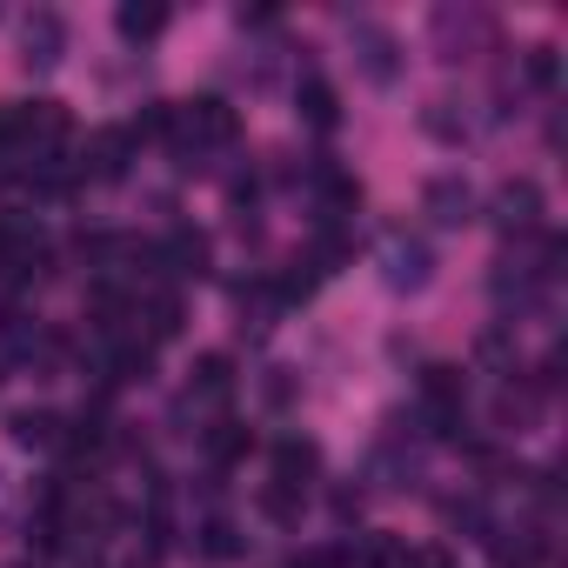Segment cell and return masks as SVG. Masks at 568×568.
Wrapping results in <instances>:
<instances>
[{
  "instance_id": "26",
  "label": "cell",
  "mask_w": 568,
  "mask_h": 568,
  "mask_svg": "<svg viewBox=\"0 0 568 568\" xmlns=\"http://www.w3.org/2000/svg\"><path fill=\"white\" fill-rule=\"evenodd\" d=\"M261 395H267L274 408H288V402H295V368H267V382H261Z\"/></svg>"
},
{
  "instance_id": "23",
  "label": "cell",
  "mask_w": 568,
  "mask_h": 568,
  "mask_svg": "<svg viewBox=\"0 0 568 568\" xmlns=\"http://www.w3.org/2000/svg\"><path fill=\"white\" fill-rule=\"evenodd\" d=\"M462 101H428V114H422V128L435 134V141H468V114H455Z\"/></svg>"
},
{
  "instance_id": "24",
  "label": "cell",
  "mask_w": 568,
  "mask_h": 568,
  "mask_svg": "<svg viewBox=\"0 0 568 568\" xmlns=\"http://www.w3.org/2000/svg\"><path fill=\"white\" fill-rule=\"evenodd\" d=\"M261 515H267V521H295V515H302V495L281 488V481H267V488H261Z\"/></svg>"
},
{
  "instance_id": "15",
  "label": "cell",
  "mask_w": 568,
  "mask_h": 568,
  "mask_svg": "<svg viewBox=\"0 0 568 568\" xmlns=\"http://www.w3.org/2000/svg\"><path fill=\"white\" fill-rule=\"evenodd\" d=\"M315 468H322V448L315 442H302V435H288V442H274V481L281 488H308L315 481Z\"/></svg>"
},
{
  "instance_id": "27",
  "label": "cell",
  "mask_w": 568,
  "mask_h": 568,
  "mask_svg": "<svg viewBox=\"0 0 568 568\" xmlns=\"http://www.w3.org/2000/svg\"><path fill=\"white\" fill-rule=\"evenodd\" d=\"M335 515H342V521H355V515H362V495H355V488H342V495H335Z\"/></svg>"
},
{
  "instance_id": "16",
  "label": "cell",
  "mask_w": 568,
  "mask_h": 568,
  "mask_svg": "<svg viewBox=\"0 0 568 568\" xmlns=\"http://www.w3.org/2000/svg\"><path fill=\"white\" fill-rule=\"evenodd\" d=\"M8 435H14L21 448H61L68 422H61L54 408H14V415H8Z\"/></svg>"
},
{
  "instance_id": "7",
  "label": "cell",
  "mask_w": 568,
  "mask_h": 568,
  "mask_svg": "<svg viewBox=\"0 0 568 568\" xmlns=\"http://www.w3.org/2000/svg\"><path fill=\"white\" fill-rule=\"evenodd\" d=\"M154 261H161L174 281H201L207 261H214V241H207L201 227H168V241L154 247Z\"/></svg>"
},
{
  "instance_id": "8",
  "label": "cell",
  "mask_w": 568,
  "mask_h": 568,
  "mask_svg": "<svg viewBox=\"0 0 568 568\" xmlns=\"http://www.w3.org/2000/svg\"><path fill=\"white\" fill-rule=\"evenodd\" d=\"M495 227L501 234H535L541 227V187L535 181H501L495 187Z\"/></svg>"
},
{
  "instance_id": "12",
  "label": "cell",
  "mask_w": 568,
  "mask_h": 568,
  "mask_svg": "<svg viewBox=\"0 0 568 568\" xmlns=\"http://www.w3.org/2000/svg\"><path fill=\"white\" fill-rule=\"evenodd\" d=\"M541 402H548V388H541L535 375H515V382H508V388L495 395V422H501L508 435H521V428H535Z\"/></svg>"
},
{
  "instance_id": "21",
  "label": "cell",
  "mask_w": 568,
  "mask_h": 568,
  "mask_svg": "<svg viewBox=\"0 0 568 568\" xmlns=\"http://www.w3.org/2000/svg\"><path fill=\"white\" fill-rule=\"evenodd\" d=\"M134 322H148V342H174L181 335V302L174 295H148V302H134Z\"/></svg>"
},
{
  "instance_id": "13",
  "label": "cell",
  "mask_w": 568,
  "mask_h": 568,
  "mask_svg": "<svg viewBox=\"0 0 568 568\" xmlns=\"http://www.w3.org/2000/svg\"><path fill=\"white\" fill-rule=\"evenodd\" d=\"M128 161H134V134H128V128H101L94 148H88V161H81V174H94V181H121Z\"/></svg>"
},
{
  "instance_id": "1",
  "label": "cell",
  "mask_w": 568,
  "mask_h": 568,
  "mask_svg": "<svg viewBox=\"0 0 568 568\" xmlns=\"http://www.w3.org/2000/svg\"><path fill=\"white\" fill-rule=\"evenodd\" d=\"M234 134H241V121H234V108H227L221 94L181 101L174 121H168V148L181 154V168H207V154L234 148Z\"/></svg>"
},
{
  "instance_id": "14",
  "label": "cell",
  "mask_w": 568,
  "mask_h": 568,
  "mask_svg": "<svg viewBox=\"0 0 568 568\" xmlns=\"http://www.w3.org/2000/svg\"><path fill=\"white\" fill-rule=\"evenodd\" d=\"M481 541H488L495 568H535V561H541V548H548V535H541V528H488Z\"/></svg>"
},
{
  "instance_id": "17",
  "label": "cell",
  "mask_w": 568,
  "mask_h": 568,
  "mask_svg": "<svg viewBox=\"0 0 568 568\" xmlns=\"http://www.w3.org/2000/svg\"><path fill=\"white\" fill-rule=\"evenodd\" d=\"M234 395V362L227 355H201L187 375V402H227Z\"/></svg>"
},
{
  "instance_id": "10",
  "label": "cell",
  "mask_w": 568,
  "mask_h": 568,
  "mask_svg": "<svg viewBox=\"0 0 568 568\" xmlns=\"http://www.w3.org/2000/svg\"><path fill=\"white\" fill-rule=\"evenodd\" d=\"M488 34H495V28H488V14H475V8H462V14H455V8H442V14H435L442 61H462V54H468V48H481Z\"/></svg>"
},
{
  "instance_id": "11",
  "label": "cell",
  "mask_w": 568,
  "mask_h": 568,
  "mask_svg": "<svg viewBox=\"0 0 568 568\" xmlns=\"http://www.w3.org/2000/svg\"><path fill=\"white\" fill-rule=\"evenodd\" d=\"M422 207H428L442 227H462V221H475V187H468L462 174H435V181L422 187Z\"/></svg>"
},
{
  "instance_id": "19",
  "label": "cell",
  "mask_w": 568,
  "mask_h": 568,
  "mask_svg": "<svg viewBox=\"0 0 568 568\" xmlns=\"http://www.w3.org/2000/svg\"><path fill=\"white\" fill-rule=\"evenodd\" d=\"M295 101H302V121H308V128H322V134H328V128L342 121V101H335V88H328L322 74H308Z\"/></svg>"
},
{
  "instance_id": "20",
  "label": "cell",
  "mask_w": 568,
  "mask_h": 568,
  "mask_svg": "<svg viewBox=\"0 0 568 568\" xmlns=\"http://www.w3.org/2000/svg\"><path fill=\"white\" fill-rule=\"evenodd\" d=\"M114 28H121V41H154L168 28V8H154V0H121Z\"/></svg>"
},
{
  "instance_id": "2",
  "label": "cell",
  "mask_w": 568,
  "mask_h": 568,
  "mask_svg": "<svg viewBox=\"0 0 568 568\" xmlns=\"http://www.w3.org/2000/svg\"><path fill=\"white\" fill-rule=\"evenodd\" d=\"M415 422L435 435V442H455L468 428V382L462 368H422V388H415Z\"/></svg>"
},
{
  "instance_id": "4",
  "label": "cell",
  "mask_w": 568,
  "mask_h": 568,
  "mask_svg": "<svg viewBox=\"0 0 568 568\" xmlns=\"http://www.w3.org/2000/svg\"><path fill=\"white\" fill-rule=\"evenodd\" d=\"M428 274H435V254H428L422 234H388V241H382V281H388L395 295L428 288Z\"/></svg>"
},
{
  "instance_id": "18",
  "label": "cell",
  "mask_w": 568,
  "mask_h": 568,
  "mask_svg": "<svg viewBox=\"0 0 568 568\" xmlns=\"http://www.w3.org/2000/svg\"><path fill=\"white\" fill-rule=\"evenodd\" d=\"M194 548H201L207 561H234V555H247V535H241L227 515H207V521L194 528Z\"/></svg>"
},
{
  "instance_id": "6",
  "label": "cell",
  "mask_w": 568,
  "mask_h": 568,
  "mask_svg": "<svg viewBox=\"0 0 568 568\" xmlns=\"http://www.w3.org/2000/svg\"><path fill=\"white\" fill-rule=\"evenodd\" d=\"M308 187H315V201H322V221H328V227H335V221H348V214L362 207V181H355L348 168H335L328 154L308 168Z\"/></svg>"
},
{
  "instance_id": "22",
  "label": "cell",
  "mask_w": 568,
  "mask_h": 568,
  "mask_svg": "<svg viewBox=\"0 0 568 568\" xmlns=\"http://www.w3.org/2000/svg\"><path fill=\"white\" fill-rule=\"evenodd\" d=\"M207 455H214V468H234L247 455V428L241 422H214L207 428Z\"/></svg>"
},
{
  "instance_id": "5",
  "label": "cell",
  "mask_w": 568,
  "mask_h": 568,
  "mask_svg": "<svg viewBox=\"0 0 568 568\" xmlns=\"http://www.w3.org/2000/svg\"><path fill=\"white\" fill-rule=\"evenodd\" d=\"M348 41H355V68H362V81L395 88V74H402V41H395L382 21H355Z\"/></svg>"
},
{
  "instance_id": "28",
  "label": "cell",
  "mask_w": 568,
  "mask_h": 568,
  "mask_svg": "<svg viewBox=\"0 0 568 568\" xmlns=\"http://www.w3.org/2000/svg\"><path fill=\"white\" fill-rule=\"evenodd\" d=\"M8 515H14V481L0 475V528H8Z\"/></svg>"
},
{
  "instance_id": "3",
  "label": "cell",
  "mask_w": 568,
  "mask_h": 568,
  "mask_svg": "<svg viewBox=\"0 0 568 568\" xmlns=\"http://www.w3.org/2000/svg\"><path fill=\"white\" fill-rule=\"evenodd\" d=\"M48 261V234L21 214H0V281H34Z\"/></svg>"
},
{
  "instance_id": "25",
  "label": "cell",
  "mask_w": 568,
  "mask_h": 568,
  "mask_svg": "<svg viewBox=\"0 0 568 568\" xmlns=\"http://www.w3.org/2000/svg\"><path fill=\"white\" fill-rule=\"evenodd\" d=\"M555 74H561L555 48H528V88H555Z\"/></svg>"
},
{
  "instance_id": "9",
  "label": "cell",
  "mask_w": 568,
  "mask_h": 568,
  "mask_svg": "<svg viewBox=\"0 0 568 568\" xmlns=\"http://www.w3.org/2000/svg\"><path fill=\"white\" fill-rule=\"evenodd\" d=\"M61 54H68V21L61 14H28V28H21V61L28 68H61Z\"/></svg>"
}]
</instances>
